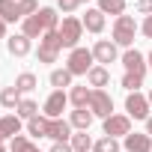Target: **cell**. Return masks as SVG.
Here are the masks:
<instances>
[{
	"instance_id": "obj_28",
	"label": "cell",
	"mask_w": 152,
	"mask_h": 152,
	"mask_svg": "<svg viewBox=\"0 0 152 152\" xmlns=\"http://www.w3.org/2000/svg\"><path fill=\"white\" fill-rule=\"evenodd\" d=\"M36 110H39V104H36L33 99H21V104L15 107V113H18L21 119H33V116H36Z\"/></svg>"
},
{
	"instance_id": "obj_35",
	"label": "cell",
	"mask_w": 152,
	"mask_h": 152,
	"mask_svg": "<svg viewBox=\"0 0 152 152\" xmlns=\"http://www.w3.org/2000/svg\"><path fill=\"white\" fill-rule=\"evenodd\" d=\"M140 33H143L146 39H152V15H146V21L140 24Z\"/></svg>"
},
{
	"instance_id": "obj_39",
	"label": "cell",
	"mask_w": 152,
	"mask_h": 152,
	"mask_svg": "<svg viewBox=\"0 0 152 152\" xmlns=\"http://www.w3.org/2000/svg\"><path fill=\"white\" fill-rule=\"evenodd\" d=\"M146 63H149V72H152V51H149V57H146Z\"/></svg>"
},
{
	"instance_id": "obj_20",
	"label": "cell",
	"mask_w": 152,
	"mask_h": 152,
	"mask_svg": "<svg viewBox=\"0 0 152 152\" xmlns=\"http://www.w3.org/2000/svg\"><path fill=\"white\" fill-rule=\"evenodd\" d=\"M69 146H72V152H90V149L96 146V140H93L87 131H78V134H72Z\"/></svg>"
},
{
	"instance_id": "obj_7",
	"label": "cell",
	"mask_w": 152,
	"mask_h": 152,
	"mask_svg": "<svg viewBox=\"0 0 152 152\" xmlns=\"http://www.w3.org/2000/svg\"><path fill=\"white\" fill-rule=\"evenodd\" d=\"M90 110H93V116H102V119L113 116V99H110V93L93 90L90 93Z\"/></svg>"
},
{
	"instance_id": "obj_21",
	"label": "cell",
	"mask_w": 152,
	"mask_h": 152,
	"mask_svg": "<svg viewBox=\"0 0 152 152\" xmlns=\"http://www.w3.org/2000/svg\"><path fill=\"white\" fill-rule=\"evenodd\" d=\"M21 99H24V96H21V90H18L15 84H12V87H6L3 93H0V104L9 107V110H15V107L21 104Z\"/></svg>"
},
{
	"instance_id": "obj_27",
	"label": "cell",
	"mask_w": 152,
	"mask_h": 152,
	"mask_svg": "<svg viewBox=\"0 0 152 152\" xmlns=\"http://www.w3.org/2000/svg\"><path fill=\"white\" fill-rule=\"evenodd\" d=\"M99 9L104 15H125V0H99Z\"/></svg>"
},
{
	"instance_id": "obj_18",
	"label": "cell",
	"mask_w": 152,
	"mask_h": 152,
	"mask_svg": "<svg viewBox=\"0 0 152 152\" xmlns=\"http://www.w3.org/2000/svg\"><path fill=\"white\" fill-rule=\"evenodd\" d=\"M0 134L3 137H15V134H21V116L18 113H6V116H0Z\"/></svg>"
},
{
	"instance_id": "obj_29",
	"label": "cell",
	"mask_w": 152,
	"mask_h": 152,
	"mask_svg": "<svg viewBox=\"0 0 152 152\" xmlns=\"http://www.w3.org/2000/svg\"><path fill=\"white\" fill-rule=\"evenodd\" d=\"M93 152H119V140L116 137H102V140H96V146H93Z\"/></svg>"
},
{
	"instance_id": "obj_34",
	"label": "cell",
	"mask_w": 152,
	"mask_h": 152,
	"mask_svg": "<svg viewBox=\"0 0 152 152\" xmlns=\"http://www.w3.org/2000/svg\"><path fill=\"white\" fill-rule=\"evenodd\" d=\"M137 12L140 15H152V0H137Z\"/></svg>"
},
{
	"instance_id": "obj_8",
	"label": "cell",
	"mask_w": 152,
	"mask_h": 152,
	"mask_svg": "<svg viewBox=\"0 0 152 152\" xmlns=\"http://www.w3.org/2000/svg\"><path fill=\"white\" fill-rule=\"evenodd\" d=\"M66 104H69V93L66 90H54L48 99H45V116L48 119H63V110H66Z\"/></svg>"
},
{
	"instance_id": "obj_3",
	"label": "cell",
	"mask_w": 152,
	"mask_h": 152,
	"mask_svg": "<svg viewBox=\"0 0 152 152\" xmlns=\"http://www.w3.org/2000/svg\"><path fill=\"white\" fill-rule=\"evenodd\" d=\"M81 36H84V21L81 18H75V15L63 18V24H60V42H63V48L75 51L78 42H81Z\"/></svg>"
},
{
	"instance_id": "obj_32",
	"label": "cell",
	"mask_w": 152,
	"mask_h": 152,
	"mask_svg": "<svg viewBox=\"0 0 152 152\" xmlns=\"http://www.w3.org/2000/svg\"><path fill=\"white\" fill-rule=\"evenodd\" d=\"M30 146H33V143H30L24 134H15V137L9 140V152H30Z\"/></svg>"
},
{
	"instance_id": "obj_40",
	"label": "cell",
	"mask_w": 152,
	"mask_h": 152,
	"mask_svg": "<svg viewBox=\"0 0 152 152\" xmlns=\"http://www.w3.org/2000/svg\"><path fill=\"white\" fill-rule=\"evenodd\" d=\"M30 152H42V149H39V146H30Z\"/></svg>"
},
{
	"instance_id": "obj_12",
	"label": "cell",
	"mask_w": 152,
	"mask_h": 152,
	"mask_svg": "<svg viewBox=\"0 0 152 152\" xmlns=\"http://www.w3.org/2000/svg\"><path fill=\"white\" fill-rule=\"evenodd\" d=\"M125 152H152V137L143 131V134H125Z\"/></svg>"
},
{
	"instance_id": "obj_33",
	"label": "cell",
	"mask_w": 152,
	"mask_h": 152,
	"mask_svg": "<svg viewBox=\"0 0 152 152\" xmlns=\"http://www.w3.org/2000/svg\"><path fill=\"white\" fill-rule=\"evenodd\" d=\"M84 0H57V12H75Z\"/></svg>"
},
{
	"instance_id": "obj_19",
	"label": "cell",
	"mask_w": 152,
	"mask_h": 152,
	"mask_svg": "<svg viewBox=\"0 0 152 152\" xmlns=\"http://www.w3.org/2000/svg\"><path fill=\"white\" fill-rule=\"evenodd\" d=\"M48 122H51L48 116H39L36 113L33 119H27V134L30 137H48Z\"/></svg>"
},
{
	"instance_id": "obj_31",
	"label": "cell",
	"mask_w": 152,
	"mask_h": 152,
	"mask_svg": "<svg viewBox=\"0 0 152 152\" xmlns=\"http://www.w3.org/2000/svg\"><path fill=\"white\" fill-rule=\"evenodd\" d=\"M140 87H143V78H137V75H131V72L122 75V90H128V93H140Z\"/></svg>"
},
{
	"instance_id": "obj_22",
	"label": "cell",
	"mask_w": 152,
	"mask_h": 152,
	"mask_svg": "<svg viewBox=\"0 0 152 152\" xmlns=\"http://www.w3.org/2000/svg\"><path fill=\"white\" fill-rule=\"evenodd\" d=\"M0 18H3L6 24L21 21V15H18V0H0Z\"/></svg>"
},
{
	"instance_id": "obj_43",
	"label": "cell",
	"mask_w": 152,
	"mask_h": 152,
	"mask_svg": "<svg viewBox=\"0 0 152 152\" xmlns=\"http://www.w3.org/2000/svg\"><path fill=\"white\" fill-rule=\"evenodd\" d=\"M84 3H90V0H84Z\"/></svg>"
},
{
	"instance_id": "obj_41",
	"label": "cell",
	"mask_w": 152,
	"mask_h": 152,
	"mask_svg": "<svg viewBox=\"0 0 152 152\" xmlns=\"http://www.w3.org/2000/svg\"><path fill=\"white\" fill-rule=\"evenodd\" d=\"M146 99H149V104H152V87H149V96H146Z\"/></svg>"
},
{
	"instance_id": "obj_4",
	"label": "cell",
	"mask_w": 152,
	"mask_h": 152,
	"mask_svg": "<svg viewBox=\"0 0 152 152\" xmlns=\"http://www.w3.org/2000/svg\"><path fill=\"white\" fill-rule=\"evenodd\" d=\"M60 51H63L60 30H48V33L39 39V51H36V57H39V63H57Z\"/></svg>"
},
{
	"instance_id": "obj_14",
	"label": "cell",
	"mask_w": 152,
	"mask_h": 152,
	"mask_svg": "<svg viewBox=\"0 0 152 152\" xmlns=\"http://www.w3.org/2000/svg\"><path fill=\"white\" fill-rule=\"evenodd\" d=\"M6 48H9V54H12V57H27V54H30V48H33V39H27L24 33H15V36H9V39H6Z\"/></svg>"
},
{
	"instance_id": "obj_25",
	"label": "cell",
	"mask_w": 152,
	"mask_h": 152,
	"mask_svg": "<svg viewBox=\"0 0 152 152\" xmlns=\"http://www.w3.org/2000/svg\"><path fill=\"white\" fill-rule=\"evenodd\" d=\"M15 87L21 90V96H24V93H33V90L39 87V78H36L33 72H21L18 78H15Z\"/></svg>"
},
{
	"instance_id": "obj_5",
	"label": "cell",
	"mask_w": 152,
	"mask_h": 152,
	"mask_svg": "<svg viewBox=\"0 0 152 152\" xmlns=\"http://www.w3.org/2000/svg\"><path fill=\"white\" fill-rule=\"evenodd\" d=\"M149 107H152V104H149V99H146L143 93H128V96H125V113H128L131 119H143V122H146V119H149Z\"/></svg>"
},
{
	"instance_id": "obj_2",
	"label": "cell",
	"mask_w": 152,
	"mask_h": 152,
	"mask_svg": "<svg viewBox=\"0 0 152 152\" xmlns=\"http://www.w3.org/2000/svg\"><path fill=\"white\" fill-rule=\"evenodd\" d=\"M134 33H137V21L131 15H119L113 21V42H116V48H125L128 51L134 45Z\"/></svg>"
},
{
	"instance_id": "obj_1",
	"label": "cell",
	"mask_w": 152,
	"mask_h": 152,
	"mask_svg": "<svg viewBox=\"0 0 152 152\" xmlns=\"http://www.w3.org/2000/svg\"><path fill=\"white\" fill-rule=\"evenodd\" d=\"M93 63H96V57H93V48H75V51H69V60H66V69L78 78V75H90V69H93Z\"/></svg>"
},
{
	"instance_id": "obj_42",
	"label": "cell",
	"mask_w": 152,
	"mask_h": 152,
	"mask_svg": "<svg viewBox=\"0 0 152 152\" xmlns=\"http://www.w3.org/2000/svg\"><path fill=\"white\" fill-rule=\"evenodd\" d=\"M0 152H6V146H3V143H0Z\"/></svg>"
},
{
	"instance_id": "obj_10",
	"label": "cell",
	"mask_w": 152,
	"mask_h": 152,
	"mask_svg": "<svg viewBox=\"0 0 152 152\" xmlns=\"http://www.w3.org/2000/svg\"><path fill=\"white\" fill-rule=\"evenodd\" d=\"M93 57H96V63H116L119 60V48H116V42L113 39H99L96 45H93Z\"/></svg>"
},
{
	"instance_id": "obj_26",
	"label": "cell",
	"mask_w": 152,
	"mask_h": 152,
	"mask_svg": "<svg viewBox=\"0 0 152 152\" xmlns=\"http://www.w3.org/2000/svg\"><path fill=\"white\" fill-rule=\"evenodd\" d=\"M42 21H45V30H60V15H57V6H42L39 9Z\"/></svg>"
},
{
	"instance_id": "obj_16",
	"label": "cell",
	"mask_w": 152,
	"mask_h": 152,
	"mask_svg": "<svg viewBox=\"0 0 152 152\" xmlns=\"http://www.w3.org/2000/svg\"><path fill=\"white\" fill-rule=\"evenodd\" d=\"M84 21V30H90V33H102L104 30V12L96 6V9H87V15L81 18Z\"/></svg>"
},
{
	"instance_id": "obj_36",
	"label": "cell",
	"mask_w": 152,
	"mask_h": 152,
	"mask_svg": "<svg viewBox=\"0 0 152 152\" xmlns=\"http://www.w3.org/2000/svg\"><path fill=\"white\" fill-rule=\"evenodd\" d=\"M51 152H72V146H69V143H54Z\"/></svg>"
},
{
	"instance_id": "obj_24",
	"label": "cell",
	"mask_w": 152,
	"mask_h": 152,
	"mask_svg": "<svg viewBox=\"0 0 152 152\" xmlns=\"http://www.w3.org/2000/svg\"><path fill=\"white\" fill-rule=\"evenodd\" d=\"M90 93L93 90H87V87H72L69 90V102L75 107H90Z\"/></svg>"
},
{
	"instance_id": "obj_15",
	"label": "cell",
	"mask_w": 152,
	"mask_h": 152,
	"mask_svg": "<svg viewBox=\"0 0 152 152\" xmlns=\"http://www.w3.org/2000/svg\"><path fill=\"white\" fill-rule=\"evenodd\" d=\"M93 110L90 107H75L72 110V116H69V122H72V128H78V131H90V125H93Z\"/></svg>"
},
{
	"instance_id": "obj_38",
	"label": "cell",
	"mask_w": 152,
	"mask_h": 152,
	"mask_svg": "<svg viewBox=\"0 0 152 152\" xmlns=\"http://www.w3.org/2000/svg\"><path fill=\"white\" fill-rule=\"evenodd\" d=\"M146 134H149V137H152V116H149V119H146Z\"/></svg>"
},
{
	"instance_id": "obj_6",
	"label": "cell",
	"mask_w": 152,
	"mask_h": 152,
	"mask_svg": "<svg viewBox=\"0 0 152 152\" xmlns=\"http://www.w3.org/2000/svg\"><path fill=\"white\" fill-rule=\"evenodd\" d=\"M119 63L125 66V72L137 75V78H146V72H149V63H146V57H143L137 48H128V51L119 57Z\"/></svg>"
},
{
	"instance_id": "obj_23",
	"label": "cell",
	"mask_w": 152,
	"mask_h": 152,
	"mask_svg": "<svg viewBox=\"0 0 152 152\" xmlns=\"http://www.w3.org/2000/svg\"><path fill=\"white\" fill-rule=\"evenodd\" d=\"M72 78H75V75L69 69H54L51 72V87L54 90H66V87H72Z\"/></svg>"
},
{
	"instance_id": "obj_9",
	"label": "cell",
	"mask_w": 152,
	"mask_h": 152,
	"mask_svg": "<svg viewBox=\"0 0 152 152\" xmlns=\"http://www.w3.org/2000/svg\"><path fill=\"white\" fill-rule=\"evenodd\" d=\"M104 134L107 137H125L131 134V116L128 113H113L104 119Z\"/></svg>"
},
{
	"instance_id": "obj_17",
	"label": "cell",
	"mask_w": 152,
	"mask_h": 152,
	"mask_svg": "<svg viewBox=\"0 0 152 152\" xmlns=\"http://www.w3.org/2000/svg\"><path fill=\"white\" fill-rule=\"evenodd\" d=\"M87 81H90L93 90H104V87L110 84V72H107V66H93L90 75H87Z\"/></svg>"
},
{
	"instance_id": "obj_37",
	"label": "cell",
	"mask_w": 152,
	"mask_h": 152,
	"mask_svg": "<svg viewBox=\"0 0 152 152\" xmlns=\"http://www.w3.org/2000/svg\"><path fill=\"white\" fill-rule=\"evenodd\" d=\"M0 39H6V21L0 18Z\"/></svg>"
},
{
	"instance_id": "obj_30",
	"label": "cell",
	"mask_w": 152,
	"mask_h": 152,
	"mask_svg": "<svg viewBox=\"0 0 152 152\" xmlns=\"http://www.w3.org/2000/svg\"><path fill=\"white\" fill-rule=\"evenodd\" d=\"M42 6H39V0H18V15H21V21L24 18H30V15H36Z\"/></svg>"
},
{
	"instance_id": "obj_11",
	"label": "cell",
	"mask_w": 152,
	"mask_h": 152,
	"mask_svg": "<svg viewBox=\"0 0 152 152\" xmlns=\"http://www.w3.org/2000/svg\"><path fill=\"white\" fill-rule=\"evenodd\" d=\"M48 137L54 143H69L72 140V122L69 119H51L48 122Z\"/></svg>"
},
{
	"instance_id": "obj_13",
	"label": "cell",
	"mask_w": 152,
	"mask_h": 152,
	"mask_svg": "<svg viewBox=\"0 0 152 152\" xmlns=\"http://www.w3.org/2000/svg\"><path fill=\"white\" fill-rule=\"evenodd\" d=\"M21 33H24L27 39H39V36H45L48 30H45V21H42V15L36 12V15L24 18V21H21Z\"/></svg>"
}]
</instances>
